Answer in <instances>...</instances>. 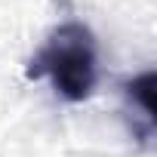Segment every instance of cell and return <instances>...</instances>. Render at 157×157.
<instances>
[{"label":"cell","instance_id":"obj_1","mask_svg":"<svg viewBox=\"0 0 157 157\" xmlns=\"http://www.w3.org/2000/svg\"><path fill=\"white\" fill-rule=\"evenodd\" d=\"M68 102H83L96 90L99 77V56H96V37L83 22H65L52 28L46 43L34 52L28 62V80H43Z\"/></svg>","mask_w":157,"mask_h":157},{"label":"cell","instance_id":"obj_2","mask_svg":"<svg viewBox=\"0 0 157 157\" xmlns=\"http://www.w3.org/2000/svg\"><path fill=\"white\" fill-rule=\"evenodd\" d=\"M126 96H129V102H139L145 120L151 123L154 120V71H145L136 80H129L126 83Z\"/></svg>","mask_w":157,"mask_h":157}]
</instances>
